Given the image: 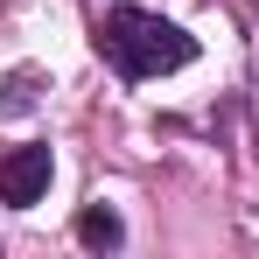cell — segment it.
Wrapping results in <instances>:
<instances>
[{
	"label": "cell",
	"mask_w": 259,
	"mask_h": 259,
	"mask_svg": "<svg viewBox=\"0 0 259 259\" xmlns=\"http://www.w3.org/2000/svg\"><path fill=\"white\" fill-rule=\"evenodd\" d=\"M98 49H105L126 77H161V70H182V63L196 56V42H189L175 21L147 14V7H112L105 28H98Z\"/></svg>",
	"instance_id": "1"
},
{
	"label": "cell",
	"mask_w": 259,
	"mask_h": 259,
	"mask_svg": "<svg viewBox=\"0 0 259 259\" xmlns=\"http://www.w3.org/2000/svg\"><path fill=\"white\" fill-rule=\"evenodd\" d=\"M49 175H56V161H49V147H14V154H0V203H14V210L42 203Z\"/></svg>",
	"instance_id": "2"
},
{
	"label": "cell",
	"mask_w": 259,
	"mask_h": 259,
	"mask_svg": "<svg viewBox=\"0 0 259 259\" xmlns=\"http://www.w3.org/2000/svg\"><path fill=\"white\" fill-rule=\"evenodd\" d=\"M77 238H84L91 252H112V245H119V238H126V224H119V217L105 210V203H91V210L77 217Z\"/></svg>",
	"instance_id": "3"
}]
</instances>
